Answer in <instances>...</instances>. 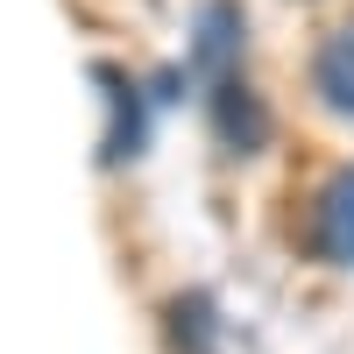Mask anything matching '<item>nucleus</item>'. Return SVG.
Instances as JSON below:
<instances>
[{"instance_id":"nucleus-1","label":"nucleus","mask_w":354,"mask_h":354,"mask_svg":"<svg viewBox=\"0 0 354 354\" xmlns=\"http://www.w3.org/2000/svg\"><path fill=\"white\" fill-rule=\"evenodd\" d=\"M312 248L333 262V270H354V163L333 170L312 198Z\"/></svg>"},{"instance_id":"nucleus-2","label":"nucleus","mask_w":354,"mask_h":354,"mask_svg":"<svg viewBox=\"0 0 354 354\" xmlns=\"http://www.w3.org/2000/svg\"><path fill=\"white\" fill-rule=\"evenodd\" d=\"M213 128H220V142L227 149H262V142H270V113H262V100L248 93V78H213Z\"/></svg>"},{"instance_id":"nucleus-3","label":"nucleus","mask_w":354,"mask_h":354,"mask_svg":"<svg viewBox=\"0 0 354 354\" xmlns=\"http://www.w3.org/2000/svg\"><path fill=\"white\" fill-rule=\"evenodd\" d=\"M312 93L333 113H354V21H340L333 36L312 50Z\"/></svg>"},{"instance_id":"nucleus-4","label":"nucleus","mask_w":354,"mask_h":354,"mask_svg":"<svg viewBox=\"0 0 354 354\" xmlns=\"http://www.w3.org/2000/svg\"><path fill=\"white\" fill-rule=\"evenodd\" d=\"M234 50H241V8H234V0H205V15H198V50H192V64H198V71H213V78H227Z\"/></svg>"},{"instance_id":"nucleus-5","label":"nucleus","mask_w":354,"mask_h":354,"mask_svg":"<svg viewBox=\"0 0 354 354\" xmlns=\"http://www.w3.org/2000/svg\"><path fill=\"white\" fill-rule=\"evenodd\" d=\"M100 85H106V106H113V135H106V163H128L135 149H142V100H135V85L121 78V71H93Z\"/></svg>"}]
</instances>
